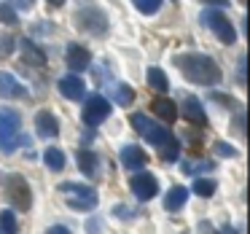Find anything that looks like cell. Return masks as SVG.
I'll return each mask as SVG.
<instances>
[{"instance_id":"6da1fadb","label":"cell","mask_w":250,"mask_h":234,"mask_svg":"<svg viewBox=\"0 0 250 234\" xmlns=\"http://www.w3.org/2000/svg\"><path fill=\"white\" fill-rule=\"evenodd\" d=\"M175 65L188 81L199 84V86H215L221 81V67L207 54H178Z\"/></svg>"},{"instance_id":"7a4b0ae2","label":"cell","mask_w":250,"mask_h":234,"mask_svg":"<svg viewBox=\"0 0 250 234\" xmlns=\"http://www.w3.org/2000/svg\"><path fill=\"white\" fill-rule=\"evenodd\" d=\"M60 191L62 196H65L67 207H73V210H94L97 207V191L92 189V186H83V183H70V180H65V183H60Z\"/></svg>"},{"instance_id":"3957f363","label":"cell","mask_w":250,"mask_h":234,"mask_svg":"<svg viewBox=\"0 0 250 234\" xmlns=\"http://www.w3.org/2000/svg\"><path fill=\"white\" fill-rule=\"evenodd\" d=\"M6 199L11 202L17 210H30L33 207V189L22 175H8L6 180Z\"/></svg>"},{"instance_id":"277c9868","label":"cell","mask_w":250,"mask_h":234,"mask_svg":"<svg viewBox=\"0 0 250 234\" xmlns=\"http://www.w3.org/2000/svg\"><path fill=\"white\" fill-rule=\"evenodd\" d=\"M22 127L19 113L11 108H0V148L6 153H11L17 148V132Z\"/></svg>"},{"instance_id":"5b68a950","label":"cell","mask_w":250,"mask_h":234,"mask_svg":"<svg viewBox=\"0 0 250 234\" xmlns=\"http://www.w3.org/2000/svg\"><path fill=\"white\" fill-rule=\"evenodd\" d=\"M132 127H135L137 132H140L143 137H146L148 143H153V146H164V143L169 140V132H167V127H162V124H156V121H151L146 113H135L132 116Z\"/></svg>"},{"instance_id":"8992f818","label":"cell","mask_w":250,"mask_h":234,"mask_svg":"<svg viewBox=\"0 0 250 234\" xmlns=\"http://www.w3.org/2000/svg\"><path fill=\"white\" fill-rule=\"evenodd\" d=\"M202 22H205L207 27H210L212 33L218 35V41H221V43H234V41H237V33H234L231 22H229V19L223 17L221 11H212V8H207V11L202 14Z\"/></svg>"},{"instance_id":"52a82bcc","label":"cell","mask_w":250,"mask_h":234,"mask_svg":"<svg viewBox=\"0 0 250 234\" xmlns=\"http://www.w3.org/2000/svg\"><path fill=\"white\" fill-rule=\"evenodd\" d=\"M76 24H78V30H83V33H89V35H105V30H108V17H105L100 8H83V11L76 14Z\"/></svg>"},{"instance_id":"ba28073f","label":"cell","mask_w":250,"mask_h":234,"mask_svg":"<svg viewBox=\"0 0 250 234\" xmlns=\"http://www.w3.org/2000/svg\"><path fill=\"white\" fill-rule=\"evenodd\" d=\"M108 116H110V100L105 97V94H92V97H86V103H83V121H86L89 127L103 124Z\"/></svg>"},{"instance_id":"9c48e42d","label":"cell","mask_w":250,"mask_h":234,"mask_svg":"<svg viewBox=\"0 0 250 234\" xmlns=\"http://www.w3.org/2000/svg\"><path fill=\"white\" fill-rule=\"evenodd\" d=\"M94 73H97V81H100V84H108V86H110V89H108L110 100H116L119 105H132V103H135V89H132V86H126V84H116V81H110L108 73L103 70V65H100Z\"/></svg>"},{"instance_id":"30bf717a","label":"cell","mask_w":250,"mask_h":234,"mask_svg":"<svg viewBox=\"0 0 250 234\" xmlns=\"http://www.w3.org/2000/svg\"><path fill=\"white\" fill-rule=\"evenodd\" d=\"M129 186H132V194H135L140 202H148V199H153V196L159 194V183H156V178H153L151 172H137L135 178L129 180Z\"/></svg>"},{"instance_id":"8fae6325","label":"cell","mask_w":250,"mask_h":234,"mask_svg":"<svg viewBox=\"0 0 250 234\" xmlns=\"http://www.w3.org/2000/svg\"><path fill=\"white\" fill-rule=\"evenodd\" d=\"M89 65H92V54H89V49H83L81 43H70V46H67V67H70L73 73L86 70Z\"/></svg>"},{"instance_id":"7c38bea8","label":"cell","mask_w":250,"mask_h":234,"mask_svg":"<svg viewBox=\"0 0 250 234\" xmlns=\"http://www.w3.org/2000/svg\"><path fill=\"white\" fill-rule=\"evenodd\" d=\"M35 132L41 137H57L60 135V121H57V116L51 110H41L35 116Z\"/></svg>"},{"instance_id":"4fadbf2b","label":"cell","mask_w":250,"mask_h":234,"mask_svg":"<svg viewBox=\"0 0 250 234\" xmlns=\"http://www.w3.org/2000/svg\"><path fill=\"white\" fill-rule=\"evenodd\" d=\"M57 86H60V92L65 94L67 100H81L83 94H86V86H83V78H81V76H76V73H73V76L60 78V84H57Z\"/></svg>"},{"instance_id":"5bb4252c","label":"cell","mask_w":250,"mask_h":234,"mask_svg":"<svg viewBox=\"0 0 250 234\" xmlns=\"http://www.w3.org/2000/svg\"><path fill=\"white\" fill-rule=\"evenodd\" d=\"M121 164H124L126 170H140L148 164V156L140 146H124L121 148Z\"/></svg>"},{"instance_id":"9a60e30c","label":"cell","mask_w":250,"mask_h":234,"mask_svg":"<svg viewBox=\"0 0 250 234\" xmlns=\"http://www.w3.org/2000/svg\"><path fill=\"white\" fill-rule=\"evenodd\" d=\"M76 159H78V170H81L86 178H97L100 175V153L81 148V151L76 153Z\"/></svg>"},{"instance_id":"2e32d148","label":"cell","mask_w":250,"mask_h":234,"mask_svg":"<svg viewBox=\"0 0 250 234\" xmlns=\"http://www.w3.org/2000/svg\"><path fill=\"white\" fill-rule=\"evenodd\" d=\"M0 97H6V100H11V97H27V89H24L22 84L11 76V73L0 70Z\"/></svg>"},{"instance_id":"e0dca14e","label":"cell","mask_w":250,"mask_h":234,"mask_svg":"<svg viewBox=\"0 0 250 234\" xmlns=\"http://www.w3.org/2000/svg\"><path fill=\"white\" fill-rule=\"evenodd\" d=\"M151 110L159 116L162 121H167V124H172V121H178V105L172 103V100L167 97H156L151 103Z\"/></svg>"},{"instance_id":"ac0fdd59","label":"cell","mask_w":250,"mask_h":234,"mask_svg":"<svg viewBox=\"0 0 250 234\" xmlns=\"http://www.w3.org/2000/svg\"><path fill=\"white\" fill-rule=\"evenodd\" d=\"M183 116L188 121H194L196 127H205L207 124V116H205V108H202L199 97H186L183 100Z\"/></svg>"},{"instance_id":"d6986e66","label":"cell","mask_w":250,"mask_h":234,"mask_svg":"<svg viewBox=\"0 0 250 234\" xmlns=\"http://www.w3.org/2000/svg\"><path fill=\"white\" fill-rule=\"evenodd\" d=\"M186 199H188V189H186V186H172V189L167 191V196H164V207H167L169 213H175V210L183 207Z\"/></svg>"},{"instance_id":"ffe728a7","label":"cell","mask_w":250,"mask_h":234,"mask_svg":"<svg viewBox=\"0 0 250 234\" xmlns=\"http://www.w3.org/2000/svg\"><path fill=\"white\" fill-rule=\"evenodd\" d=\"M19 46H22V60L27 62V65H38V67L46 65V54L41 49H35L33 41H22Z\"/></svg>"},{"instance_id":"44dd1931","label":"cell","mask_w":250,"mask_h":234,"mask_svg":"<svg viewBox=\"0 0 250 234\" xmlns=\"http://www.w3.org/2000/svg\"><path fill=\"white\" fill-rule=\"evenodd\" d=\"M43 162L49 170H54V172H60L62 167H65V153L60 151V148H49V151L43 153Z\"/></svg>"},{"instance_id":"7402d4cb","label":"cell","mask_w":250,"mask_h":234,"mask_svg":"<svg viewBox=\"0 0 250 234\" xmlns=\"http://www.w3.org/2000/svg\"><path fill=\"white\" fill-rule=\"evenodd\" d=\"M148 84H151V86L156 89V92H162V94L169 89L167 76H164V70H159V67H151V70H148Z\"/></svg>"},{"instance_id":"603a6c76","label":"cell","mask_w":250,"mask_h":234,"mask_svg":"<svg viewBox=\"0 0 250 234\" xmlns=\"http://www.w3.org/2000/svg\"><path fill=\"white\" fill-rule=\"evenodd\" d=\"M215 180H210V178H196L194 180V186H191V191H194L196 196H212L215 194Z\"/></svg>"},{"instance_id":"cb8c5ba5","label":"cell","mask_w":250,"mask_h":234,"mask_svg":"<svg viewBox=\"0 0 250 234\" xmlns=\"http://www.w3.org/2000/svg\"><path fill=\"white\" fill-rule=\"evenodd\" d=\"M17 218H14L11 210H3L0 213V234H17Z\"/></svg>"},{"instance_id":"d4e9b609","label":"cell","mask_w":250,"mask_h":234,"mask_svg":"<svg viewBox=\"0 0 250 234\" xmlns=\"http://www.w3.org/2000/svg\"><path fill=\"white\" fill-rule=\"evenodd\" d=\"M162 148V156L167 159V162H172V159H178V151H180V146H178V140H175V137H169L167 143H164V146H159Z\"/></svg>"},{"instance_id":"484cf974","label":"cell","mask_w":250,"mask_h":234,"mask_svg":"<svg viewBox=\"0 0 250 234\" xmlns=\"http://www.w3.org/2000/svg\"><path fill=\"white\" fill-rule=\"evenodd\" d=\"M137 6V11H143V14H156L159 11V6H162V0H132Z\"/></svg>"},{"instance_id":"4316f807","label":"cell","mask_w":250,"mask_h":234,"mask_svg":"<svg viewBox=\"0 0 250 234\" xmlns=\"http://www.w3.org/2000/svg\"><path fill=\"white\" fill-rule=\"evenodd\" d=\"M183 170L186 175H196V172H205V170H212V164H207V162H183Z\"/></svg>"},{"instance_id":"83f0119b","label":"cell","mask_w":250,"mask_h":234,"mask_svg":"<svg viewBox=\"0 0 250 234\" xmlns=\"http://www.w3.org/2000/svg\"><path fill=\"white\" fill-rule=\"evenodd\" d=\"M0 22L3 24H17V11L11 6H0Z\"/></svg>"},{"instance_id":"f1b7e54d","label":"cell","mask_w":250,"mask_h":234,"mask_svg":"<svg viewBox=\"0 0 250 234\" xmlns=\"http://www.w3.org/2000/svg\"><path fill=\"white\" fill-rule=\"evenodd\" d=\"M212 148H215V153H218V156H237V148H234V146H229V143H215Z\"/></svg>"},{"instance_id":"f546056e","label":"cell","mask_w":250,"mask_h":234,"mask_svg":"<svg viewBox=\"0 0 250 234\" xmlns=\"http://www.w3.org/2000/svg\"><path fill=\"white\" fill-rule=\"evenodd\" d=\"M113 215L116 218H132V210H126V205H116L113 207Z\"/></svg>"},{"instance_id":"4dcf8cb0","label":"cell","mask_w":250,"mask_h":234,"mask_svg":"<svg viewBox=\"0 0 250 234\" xmlns=\"http://www.w3.org/2000/svg\"><path fill=\"white\" fill-rule=\"evenodd\" d=\"M86 229H89V234H100V229H103V221H100V218H92V221L86 223Z\"/></svg>"},{"instance_id":"1f68e13d","label":"cell","mask_w":250,"mask_h":234,"mask_svg":"<svg viewBox=\"0 0 250 234\" xmlns=\"http://www.w3.org/2000/svg\"><path fill=\"white\" fill-rule=\"evenodd\" d=\"M17 8H22V11H27V8H33L35 6V0H11Z\"/></svg>"},{"instance_id":"d6a6232c","label":"cell","mask_w":250,"mask_h":234,"mask_svg":"<svg viewBox=\"0 0 250 234\" xmlns=\"http://www.w3.org/2000/svg\"><path fill=\"white\" fill-rule=\"evenodd\" d=\"M205 6H218V8H226L229 6V0H202Z\"/></svg>"},{"instance_id":"836d02e7","label":"cell","mask_w":250,"mask_h":234,"mask_svg":"<svg viewBox=\"0 0 250 234\" xmlns=\"http://www.w3.org/2000/svg\"><path fill=\"white\" fill-rule=\"evenodd\" d=\"M46 234H70V229H67V226H51Z\"/></svg>"},{"instance_id":"e575fe53","label":"cell","mask_w":250,"mask_h":234,"mask_svg":"<svg viewBox=\"0 0 250 234\" xmlns=\"http://www.w3.org/2000/svg\"><path fill=\"white\" fill-rule=\"evenodd\" d=\"M237 132H239V135H245V113L237 116Z\"/></svg>"},{"instance_id":"d590c367","label":"cell","mask_w":250,"mask_h":234,"mask_svg":"<svg viewBox=\"0 0 250 234\" xmlns=\"http://www.w3.org/2000/svg\"><path fill=\"white\" fill-rule=\"evenodd\" d=\"M239 84H245V57L239 60Z\"/></svg>"},{"instance_id":"8d00e7d4","label":"cell","mask_w":250,"mask_h":234,"mask_svg":"<svg viewBox=\"0 0 250 234\" xmlns=\"http://www.w3.org/2000/svg\"><path fill=\"white\" fill-rule=\"evenodd\" d=\"M46 3H49L51 8H62V6H65V0H46Z\"/></svg>"},{"instance_id":"74e56055","label":"cell","mask_w":250,"mask_h":234,"mask_svg":"<svg viewBox=\"0 0 250 234\" xmlns=\"http://www.w3.org/2000/svg\"><path fill=\"white\" fill-rule=\"evenodd\" d=\"M242 3H245V0H242Z\"/></svg>"}]
</instances>
